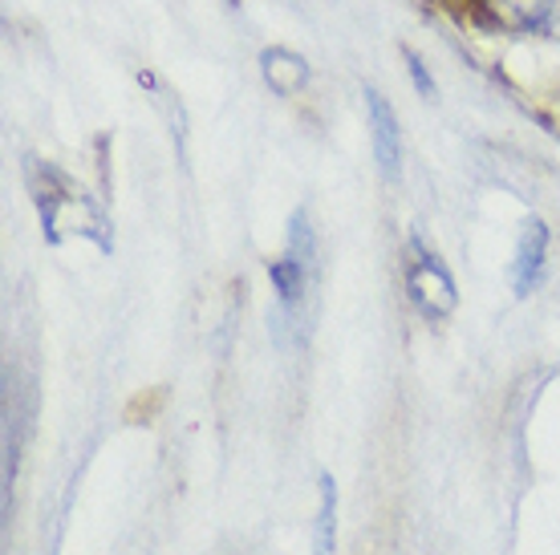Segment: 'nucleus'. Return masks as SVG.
<instances>
[{
    "label": "nucleus",
    "mask_w": 560,
    "mask_h": 555,
    "mask_svg": "<svg viewBox=\"0 0 560 555\" xmlns=\"http://www.w3.org/2000/svg\"><path fill=\"white\" fill-rule=\"evenodd\" d=\"M25 175L49 244H61L66 236H82L98 251H110V223L66 170H57L54 163H42V158H28Z\"/></svg>",
    "instance_id": "obj_1"
},
{
    "label": "nucleus",
    "mask_w": 560,
    "mask_h": 555,
    "mask_svg": "<svg viewBox=\"0 0 560 555\" xmlns=\"http://www.w3.org/2000/svg\"><path fill=\"white\" fill-rule=\"evenodd\" d=\"M402 280H407V296L410 305L419 308L427 320H443L455 312L459 305V292H455V280L443 268V260L427 251L419 239L407 244V268H402Z\"/></svg>",
    "instance_id": "obj_3"
},
{
    "label": "nucleus",
    "mask_w": 560,
    "mask_h": 555,
    "mask_svg": "<svg viewBox=\"0 0 560 555\" xmlns=\"http://www.w3.org/2000/svg\"><path fill=\"white\" fill-rule=\"evenodd\" d=\"M545 256H548V227L540 220H528L516 244V264H512L516 296H528L540 284V276H545Z\"/></svg>",
    "instance_id": "obj_6"
},
{
    "label": "nucleus",
    "mask_w": 560,
    "mask_h": 555,
    "mask_svg": "<svg viewBox=\"0 0 560 555\" xmlns=\"http://www.w3.org/2000/svg\"><path fill=\"white\" fill-rule=\"evenodd\" d=\"M260 70H265V82L272 85L280 97L301 94L308 82V66L296 54H289V49H268V54L260 57Z\"/></svg>",
    "instance_id": "obj_7"
},
{
    "label": "nucleus",
    "mask_w": 560,
    "mask_h": 555,
    "mask_svg": "<svg viewBox=\"0 0 560 555\" xmlns=\"http://www.w3.org/2000/svg\"><path fill=\"white\" fill-rule=\"evenodd\" d=\"M479 9L508 33L560 42V0H479Z\"/></svg>",
    "instance_id": "obj_4"
},
{
    "label": "nucleus",
    "mask_w": 560,
    "mask_h": 555,
    "mask_svg": "<svg viewBox=\"0 0 560 555\" xmlns=\"http://www.w3.org/2000/svg\"><path fill=\"white\" fill-rule=\"evenodd\" d=\"M337 528V486L329 474H322V511H317V555H334Z\"/></svg>",
    "instance_id": "obj_8"
},
{
    "label": "nucleus",
    "mask_w": 560,
    "mask_h": 555,
    "mask_svg": "<svg viewBox=\"0 0 560 555\" xmlns=\"http://www.w3.org/2000/svg\"><path fill=\"white\" fill-rule=\"evenodd\" d=\"M365 106H370V134H374V154H378L382 175L398 179V163H402V130H398V118H394L390 102L378 90L365 94Z\"/></svg>",
    "instance_id": "obj_5"
},
{
    "label": "nucleus",
    "mask_w": 560,
    "mask_h": 555,
    "mask_svg": "<svg viewBox=\"0 0 560 555\" xmlns=\"http://www.w3.org/2000/svg\"><path fill=\"white\" fill-rule=\"evenodd\" d=\"M407 61H410V73H415V82H419V90L422 94H434V82L427 78V70H422V61L415 54H407Z\"/></svg>",
    "instance_id": "obj_9"
},
{
    "label": "nucleus",
    "mask_w": 560,
    "mask_h": 555,
    "mask_svg": "<svg viewBox=\"0 0 560 555\" xmlns=\"http://www.w3.org/2000/svg\"><path fill=\"white\" fill-rule=\"evenodd\" d=\"M313 256H317V244H313V232H308V220L296 211L293 215V232H289V248L280 260L268 264V280H272V292H277V336L289 341V329H301V317H305V296L313 288Z\"/></svg>",
    "instance_id": "obj_2"
}]
</instances>
